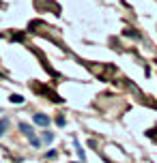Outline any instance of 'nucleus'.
Instances as JSON below:
<instances>
[{
	"label": "nucleus",
	"mask_w": 157,
	"mask_h": 163,
	"mask_svg": "<svg viewBox=\"0 0 157 163\" xmlns=\"http://www.w3.org/2000/svg\"><path fill=\"white\" fill-rule=\"evenodd\" d=\"M32 120H35V124H39V127H48V124H50V116H45V114H35Z\"/></svg>",
	"instance_id": "nucleus-1"
},
{
	"label": "nucleus",
	"mask_w": 157,
	"mask_h": 163,
	"mask_svg": "<svg viewBox=\"0 0 157 163\" xmlns=\"http://www.w3.org/2000/svg\"><path fill=\"white\" fill-rule=\"evenodd\" d=\"M52 140H54V133H50V131H45V133H43V142H48V144H50Z\"/></svg>",
	"instance_id": "nucleus-5"
},
{
	"label": "nucleus",
	"mask_w": 157,
	"mask_h": 163,
	"mask_svg": "<svg viewBox=\"0 0 157 163\" xmlns=\"http://www.w3.org/2000/svg\"><path fill=\"white\" fill-rule=\"evenodd\" d=\"M56 124H58V127H65V118H62V116H58V118H56Z\"/></svg>",
	"instance_id": "nucleus-6"
},
{
	"label": "nucleus",
	"mask_w": 157,
	"mask_h": 163,
	"mask_svg": "<svg viewBox=\"0 0 157 163\" xmlns=\"http://www.w3.org/2000/svg\"><path fill=\"white\" fill-rule=\"evenodd\" d=\"M6 127H9V120H6V118H0V135H4Z\"/></svg>",
	"instance_id": "nucleus-4"
},
{
	"label": "nucleus",
	"mask_w": 157,
	"mask_h": 163,
	"mask_svg": "<svg viewBox=\"0 0 157 163\" xmlns=\"http://www.w3.org/2000/svg\"><path fill=\"white\" fill-rule=\"evenodd\" d=\"M11 103H15V105H19V103H24V97L22 94H11V99H9Z\"/></svg>",
	"instance_id": "nucleus-3"
},
{
	"label": "nucleus",
	"mask_w": 157,
	"mask_h": 163,
	"mask_svg": "<svg viewBox=\"0 0 157 163\" xmlns=\"http://www.w3.org/2000/svg\"><path fill=\"white\" fill-rule=\"evenodd\" d=\"M19 129L24 131V135H28V137H37L35 135V131H32V127L30 124H26V122H19Z\"/></svg>",
	"instance_id": "nucleus-2"
},
{
	"label": "nucleus",
	"mask_w": 157,
	"mask_h": 163,
	"mask_svg": "<svg viewBox=\"0 0 157 163\" xmlns=\"http://www.w3.org/2000/svg\"><path fill=\"white\" fill-rule=\"evenodd\" d=\"M30 142H32V146H39L41 142H39V137H30Z\"/></svg>",
	"instance_id": "nucleus-7"
}]
</instances>
